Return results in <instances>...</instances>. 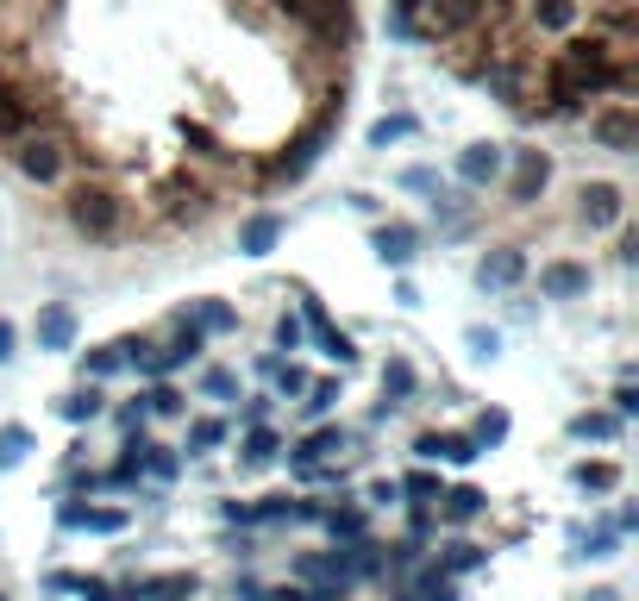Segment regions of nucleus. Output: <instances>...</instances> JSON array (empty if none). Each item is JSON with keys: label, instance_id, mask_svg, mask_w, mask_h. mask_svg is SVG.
Masks as SVG:
<instances>
[{"label": "nucleus", "instance_id": "obj_1", "mask_svg": "<svg viewBox=\"0 0 639 601\" xmlns=\"http://www.w3.org/2000/svg\"><path fill=\"white\" fill-rule=\"evenodd\" d=\"M339 119H345V95H339V100H320V114H313L308 126H301V132H295L289 144H283V151H276L270 163H264V175H270V182H301V175H308L313 163H320L327 138L339 132Z\"/></svg>", "mask_w": 639, "mask_h": 601}, {"label": "nucleus", "instance_id": "obj_2", "mask_svg": "<svg viewBox=\"0 0 639 601\" xmlns=\"http://www.w3.org/2000/svg\"><path fill=\"white\" fill-rule=\"evenodd\" d=\"M63 219H70L88 245H107V238H119V226H126V201H119L107 182H76V189L63 194Z\"/></svg>", "mask_w": 639, "mask_h": 601}, {"label": "nucleus", "instance_id": "obj_3", "mask_svg": "<svg viewBox=\"0 0 639 601\" xmlns=\"http://www.w3.org/2000/svg\"><path fill=\"white\" fill-rule=\"evenodd\" d=\"M7 144H13V163H20V175H32L39 189L63 182V170H70V144H63L57 126H25V132L7 138Z\"/></svg>", "mask_w": 639, "mask_h": 601}, {"label": "nucleus", "instance_id": "obj_4", "mask_svg": "<svg viewBox=\"0 0 639 601\" xmlns=\"http://www.w3.org/2000/svg\"><path fill=\"white\" fill-rule=\"evenodd\" d=\"M477 82H483L496 100H508L514 114H526V100H533V51H508V57H489Z\"/></svg>", "mask_w": 639, "mask_h": 601}, {"label": "nucleus", "instance_id": "obj_5", "mask_svg": "<svg viewBox=\"0 0 639 601\" xmlns=\"http://www.w3.org/2000/svg\"><path fill=\"white\" fill-rule=\"evenodd\" d=\"M414 20H420L426 44H451V39H465V32L483 25V0H426Z\"/></svg>", "mask_w": 639, "mask_h": 601}, {"label": "nucleus", "instance_id": "obj_6", "mask_svg": "<svg viewBox=\"0 0 639 601\" xmlns=\"http://www.w3.org/2000/svg\"><path fill=\"white\" fill-rule=\"evenodd\" d=\"M207 207H213V194H207V182H201V175L175 170V175H163V182H157V214L175 219V226L207 219Z\"/></svg>", "mask_w": 639, "mask_h": 601}, {"label": "nucleus", "instance_id": "obj_7", "mask_svg": "<svg viewBox=\"0 0 639 601\" xmlns=\"http://www.w3.org/2000/svg\"><path fill=\"white\" fill-rule=\"evenodd\" d=\"M589 138H596L601 151L627 157L639 144V107L633 100H596L589 107Z\"/></svg>", "mask_w": 639, "mask_h": 601}, {"label": "nucleus", "instance_id": "obj_8", "mask_svg": "<svg viewBox=\"0 0 639 601\" xmlns=\"http://www.w3.org/2000/svg\"><path fill=\"white\" fill-rule=\"evenodd\" d=\"M508 201L514 207H533L545 189H552V157L545 151H508Z\"/></svg>", "mask_w": 639, "mask_h": 601}, {"label": "nucleus", "instance_id": "obj_9", "mask_svg": "<svg viewBox=\"0 0 639 601\" xmlns=\"http://www.w3.org/2000/svg\"><path fill=\"white\" fill-rule=\"evenodd\" d=\"M577 219L589 233H615L620 219H627V194L620 182H583L577 189Z\"/></svg>", "mask_w": 639, "mask_h": 601}, {"label": "nucleus", "instance_id": "obj_10", "mask_svg": "<svg viewBox=\"0 0 639 601\" xmlns=\"http://www.w3.org/2000/svg\"><path fill=\"white\" fill-rule=\"evenodd\" d=\"M521 25L533 39H564L583 25V0H521Z\"/></svg>", "mask_w": 639, "mask_h": 601}, {"label": "nucleus", "instance_id": "obj_11", "mask_svg": "<svg viewBox=\"0 0 639 601\" xmlns=\"http://www.w3.org/2000/svg\"><path fill=\"white\" fill-rule=\"evenodd\" d=\"M301 326H308L313 339H320V351H327L332 364H345V369L358 364V345H351L345 332L332 326V320H327V308H320V301H313V294H301Z\"/></svg>", "mask_w": 639, "mask_h": 601}, {"label": "nucleus", "instance_id": "obj_12", "mask_svg": "<svg viewBox=\"0 0 639 601\" xmlns=\"http://www.w3.org/2000/svg\"><path fill=\"white\" fill-rule=\"evenodd\" d=\"M521 276H526V251H514V245H489L477 257V289H514Z\"/></svg>", "mask_w": 639, "mask_h": 601}, {"label": "nucleus", "instance_id": "obj_13", "mask_svg": "<svg viewBox=\"0 0 639 601\" xmlns=\"http://www.w3.org/2000/svg\"><path fill=\"white\" fill-rule=\"evenodd\" d=\"M540 294L545 301H577V294H589V264H577V257H552L540 270Z\"/></svg>", "mask_w": 639, "mask_h": 601}, {"label": "nucleus", "instance_id": "obj_14", "mask_svg": "<svg viewBox=\"0 0 639 601\" xmlns=\"http://www.w3.org/2000/svg\"><path fill=\"white\" fill-rule=\"evenodd\" d=\"M502 170H508L502 144H465V151H458V175H465V189H496Z\"/></svg>", "mask_w": 639, "mask_h": 601}, {"label": "nucleus", "instance_id": "obj_15", "mask_svg": "<svg viewBox=\"0 0 639 601\" xmlns=\"http://www.w3.org/2000/svg\"><path fill=\"white\" fill-rule=\"evenodd\" d=\"M370 245H376V257H383L388 270H407V264L420 257V233H414L407 219H388V226H376V238H370Z\"/></svg>", "mask_w": 639, "mask_h": 601}, {"label": "nucleus", "instance_id": "obj_16", "mask_svg": "<svg viewBox=\"0 0 639 601\" xmlns=\"http://www.w3.org/2000/svg\"><path fill=\"white\" fill-rule=\"evenodd\" d=\"M414 451H420V458H433V464H470V458H483L470 432H420V439H414Z\"/></svg>", "mask_w": 639, "mask_h": 601}, {"label": "nucleus", "instance_id": "obj_17", "mask_svg": "<svg viewBox=\"0 0 639 601\" xmlns=\"http://www.w3.org/2000/svg\"><path fill=\"white\" fill-rule=\"evenodd\" d=\"M57 520L70 533H126V507H82V502H63Z\"/></svg>", "mask_w": 639, "mask_h": 601}, {"label": "nucleus", "instance_id": "obj_18", "mask_svg": "<svg viewBox=\"0 0 639 601\" xmlns=\"http://www.w3.org/2000/svg\"><path fill=\"white\" fill-rule=\"evenodd\" d=\"M182 320H189L201 339H226V332H238V313L226 308V301H189V308H182Z\"/></svg>", "mask_w": 639, "mask_h": 601}, {"label": "nucleus", "instance_id": "obj_19", "mask_svg": "<svg viewBox=\"0 0 639 601\" xmlns=\"http://www.w3.org/2000/svg\"><path fill=\"white\" fill-rule=\"evenodd\" d=\"M283 245V214H252L238 226V251L245 257H270Z\"/></svg>", "mask_w": 639, "mask_h": 601}, {"label": "nucleus", "instance_id": "obj_20", "mask_svg": "<svg viewBox=\"0 0 639 601\" xmlns=\"http://www.w3.org/2000/svg\"><path fill=\"white\" fill-rule=\"evenodd\" d=\"M39 345L44 351H70V345H76V313L63 308V301H44V308H39Z\"/></svg>", "mask_w": 639, "mask_h": 601}, {"label": "nucleus", "instance_id": "obj_21", "mask_svg": "<svg viewBox=\"0 0 639 601\" xmlns=\"http://www.w3.org/2000/svg\"><path fill=\"white\" fill-rule=\"evenodd\" d=\"M182 144H189L194 163H207V170H233V151H226V138L207 132V126H182Z\"/></svg>", "mask_w": 639, "mask_h": 601}, {"label": "nucleus", "instance_id": "obj_22", "mask_svg": "<svg viewBox=\"0 0 639 601\" xmlns=\"http://www.w3.org/2000/svg\"><path fill=\"white\" fill-rule=\"evenodd\" d=\"M332 451H345V427H313L301 446H295V464H327Z\"/></svg>", "mask_w": 639, "mask_h": 601}, {"label": "nucleus", "instance_id": "obj_23", "mask_svg": "<svg viewBox=\"0 0 639 601\" xmlns=\"http://www.w3.org/2000/svg\"><path fill=\"white\" fill-rule=\"evenodd\" d=\"M439 502H446L451 526H465V520H477V514L489 507V495H483V489H470V483H458V489H439Z\"/></svg>", "mask_w": 639, "mask_h": 601}, {"label": "nucleus", "instance_id": "obj_24", "mask_svg": "<svg viewBox=\"0 0 639 601\" xmlns=\"http://www.w3.org/2000/svg\"><path fill=\"white\" fill-rule=\"evenodd\" d=\"M100 408H107V395H100L95 383H82L76 395H63V420H70V427H88V420H100Z\"/></svg>", "mask_w": 639, "mask_h": 601}, {"label": "nucleus", "instance_id": "obj_25", "mask_svg": "<svg viewBox=\"0 0 639 601\" xmlns=\"http://www.w3.org/2000/svg\"><path fill=\"white\" fill-rule=\"evenodd\" d=\"M414 388H420L414 364H407V357H388V364H383V401H395V408H402V401L414 395Z\"/></svg>", "mask_w": 639, "mask_h": 601}, {"label": "nucleus", "instance_id": "obj_26", "mask_svg": "<svg viewBox=\"0 0 639 601\" xmlns=\"http://www.w3.org/2000/svg\"><path fill=\"white\" fill-rule=\"evenodd\" d=\"M138 408H145V414H157V420H175V414L189 408V401H182V395H175V388L163 383V376H157V383L145 388V395H138Z\"/></svg>", "mask_w": 639, "mask_h": 601}, {"label": "nucleus", "instance_id": "obj_27", "mask_svg": "<svg viewBox=\"0 0 639 601\" xmlns=\"http://www.w3.org/2000/svg\"><path fill=\"white\" fill-rule=\"evenodd\" d=\"M320 520H327V533L339 545L345 539H364V514H358V507H320Z\"/></svg>", "mask_w": 639, "mask_h": 601}, {"label": "nucleus", "instance_id": "obj_28", "mask_svg": "<svg viewBox=\"0 0 639 601\" xmlns=\"http://www.w3.org/2000/svg\"><path fill=\"white\" fill-rule=\"evenodd\" d=\"M571 476H577V489H589V495H615V489H620V470L615 464H577Z\"/></svg>", "mask_w": 639, "mask_h": 601}, {"label": "nucleus", "instance_id": "obj_29", "mask_svg": "<svg viewBox=\"0 0 639 601\" xmlns=\"http://www.w3.org/2000/svg\"><path fill=\"white\" fill-rule=\"evenodd\" d=\"M489 551L483 545H470V539H451L446 545V564H439V570H446V577H465V570H477V564H483Z\"/></svg>", "mask_w": 639, "mask_h": 601}, {"label": "nucleus", "instance_id": "obj_30", "mask_svg": "<svg viewBox=\"0 0 639 601\" xmlns=\"http://www.w3.org/2000/svg\"><path fill=\"white\" fill-rule=\"evenodd\" d=\"M470 439H477V451H489V446H502V439H508V414H502V408H489V414H477V432H470Z\"/></svg>", "mask_w": 639, "mask_h": 601}, {"label": "nucleus", "instance_id": "obj_31", "mask_svg": "<svg viewBox=\"0 0 639 601\" xmlns=\"http://www.w3.org/2000/svg\"><path fill=\"white\" fill-rule=\"evenodd\" d=\"M276 451H283V439H276L270 427H252V432H245V464H270Z\"/></svg>", "mask_w": 639, "mask_h": 601}, {"label": "nucleus", "instance_id": "obj_32", "mask_svg": "<svg viewBox=\"0 0 639 601\" xmlns=\"http://www.w3.org/2000/svg\"><path fill=\"white\" fill-rule=\"evenodd\" d=\"M114 369H119V345H95V351H82V376H88V383L114 376Z\"/></svg>", "mask_w": 639, "mask_h": 601}, {"label": "nucleus", "instance_id": "obj_33", "mask_svg": "<svg viewBox=\"0 0 639 601\" xmlns=\"http://www.w3.org/2000/svg\"><path fill=\"white\" fill-rule=\"evenodd\" d=\"M25 451H32V432H25V427H0V470H13Z\"/></svg>", "mask_w": 639, "mask_h": 601}, {"label": "nucleus", "instance_id": "obj_34", "mask_svg": "<svg viewBox=\"0 0 639 601\" xmlns=\"http://www.w3.org/2000/svg\"><path fill=\"white\" fill-rule=\"evenodd\" d=\"M407 132H414V119H407V114L376 119V126H370V151H388V144H395V138H407Z\"/></svg>", "mask_w": 639, "mask_h": 601}, {"label": "nucleus", "instance_id": "obj_35", "mask_svg": "<svg viewBox=\"0 0 639 601\" xmlns=\"http://www.w3.org/2000/svg\"><path fill=\"white\" fill-rule=\"evenodd\" d=\"M571 432H577V439H615L620 420H615V414H577V420H571Z\"/></svg>", "mask_w": 639, "mask_h": 601}, {"label": "nucleus", "instance_id": "obj_36", "mask_svg": "<svg viewBox=\"0 0 639 601\" xmlns=\"http://www.w3.org/2000/svg\"><path fill=\"white\" fill-rule=\"evenodd\" d=\"M414 601H458V589H451L446 570H426V577L414 582Z\"/></svg>", "mask_w": 639, "mask_h": 601}, {"label": "nucleus", "instance_id": "obj_37", "mask_svg": "<svg viewBox=\"0 0 639 601\" xmlns=\"http://www.w3.org/2000/svg\"><path fill=\"white\" fill-rule=\"evenodd\" d=\"M308 345V326H301V313H283L276 320V351H301Z\"/></svg>", "mask_w": 639, "mask_h": 601}, {"label": "nucleus", "instance_id": "obj_38", "mask_svg": "<svg viewBox=\"0 0 639 601\" xmlns=\"http://www.w3.org/2000/svg\"><path fill=\"white\" fill-rule=\"evenodd\" d=\"M220 439H226V420H194L189 427V451H213Z\"/></svg>", "mask_w": 639, "mask_h": 601}, {"label": "nucleus", "instance_id": "obj_39", "mask_svg": "<svg viewBox=\"0 0 639 601\" xmlns=\"http://www.w3.org/2000/svg\"><path fill=\"white\" fill-rule=\"evenodd\" d=\"M332 401H339V383H308V401H301V408L320 420V414H332Z\"/></svg>", "mask_w": 639, "mask_h": 601}, {"label": "nucleus", "instance_id": "obj_40", "mask_svg": "<svg viewBox=\"0 0 639 601\" xmlns=\"http://www.w3.org/2000/svg\"><path fill=\"white\" fill-rule=\"evenodd\" d=\"M402 489V495H414V502H433V495H439V476H433V470H414V476H407V483H395Z\"/></svg>", "mask_w": 639, "mask_h": 601}, {"label": "nucleus", "instance_id": "obj_41", "mask_svg": "<svg viewBox=\"0 0 639 601\" xmlns=\"http://www.w3.org/2000/svg\"><path fill=\"white\" fill-rule=\"evenodd\" d=\"M465 345H470V357H496V351H502V332L470 326V332H465Z\"/></svg>", "mask_w": 639, "mask_h": 601}, {"label": "nucleus", "instance_id": "obj_42", "mask_svg": "<svg viewBox=\"0 0 639 601\" xmlns=\"http://www.w3.org/2000/svg\"><path fill=\"white\" fill-rule=\"evenodd\" d=\"M270 376H276V395H308V376H301L295 364H276Z\"/></svg>", "mask_w": 639, "mask_h": 601}, {"label": "nucleus", "instance_id": "obj_43", "mask_svg": "<svg viewBox=\"0 0 639 601\" xmlns=\"http://www.w3.org/2000/svg\"><path fill=\"white\" fill-rule=\"evenodd\" d=\"M138 476H145V470H138V451L126 446V458H119V464H114V476H107V483H114V489H132Z\"/></svg>", "mask_w": 639, "mask_h": 601}, {"label": "nucleus", "instance_id": "obj_44", "mask_svg": "<svg viewBox=\"0 0 639 601\" xmlns=\"http://www.w3.org/2000/svg\"><path fill=\"white\" fill-rule=\"evenodd\" d=\"M70 589H76L82 601H119V595H114V589H107L100 577H70Z\"/></svg>", "mask_w": 639, "mask_h": 601}, {"label": "nucleus", "instance_id": "obj_45", "mask_svg": "<svg viewBox=\"0 0 639 601\" xmlns=\"http://www.w3.org/2000/svg\"><path fill=\"white\" fill-rule=\"evenodd\" d=\"M201 388H207V395H213V401H226V395H233V369H207V376H201Z\"/></svg>", "mask_w": 639, "mask_h": 601}, {"label": "nucleus", "instance_id": "obj_46", "mask_svg": "<svg viewBox=\"0 0 639 601\" xmlns=\"http://www.w3.org/2000/svg\"><path fill=\"white\" fill-rule=\"evenodd\" d=\"M276 13H283V20H308V13H320V7H327V0H270Z\"/></svg>", "mask_w": 639, "mask_h": 601}, {"label": "nucleus", "instance_id": "obj_47", "mask_svg": "<svg viewBox=\"0 0 639 601\" xmlns=\"http://www.w3.org/2000/svg\"><path fill=\"white\" fill-rule=\"evenodd\" d=\"M627 414H639V388H633V383L615 388V420H627Z\"/></svg>", "mask_w": 639, "mask_h": 601}, {"label": "nucleus", "instance_id": "obj_48", "mask_svg": "<svg viewBox=\"0 0 639 601\" xmlns=\"http://www.w3.org/2000/svg\"><path fill=\"white\" fill-rule=\"evenodd\" d=\"M270 420V395H257V401H245V427H264Z\"/></svg>", "mask_w": 639, "mask_h": 601}, {"label": "nucleus", "instance_id": "obj_49", "mask_svg": "<svg viewBox=\"0 0 639 601\" xmlns=\"http://www.w3.org/2000/svg\"><path fill=\"white\" fill-rule=\"evenodd\" d=\"M370 502H376V507H395V502H402V489H395V483H370Z\"/></svg>", "mask_w": 639, "mask_h": 601}, {"label": "nucleus", "instance_id": "obj_50", "mask_svg": "<svg viewBox=\"0 0 639 601\" xmlns=\"http://www.w3.org/2000/svg\"><path fill=\"white\" fill-rule=\"evenodd\" d=\"M13 345H20V332H13L7 320H0V364H13Z\"/></svg>", "mask_w": 639, "mask_h": 601}, {"label": "nucleus", "instance_id": "obj_51", "mask_svg": "<svg viewBox=\"0 0 639 601\" xmlns=\"http://www.w3.org/2000/svg\"><path fill=\"white\" fill-rule=\"evenodd\" d=\"M402 182H407V189H420V194H433V189H439V182H433V170H407Z\"/></svg>", "mask_w": 639, "mask_h": 601}, {"label": "nucleus", "instance_id": "obj_52", "mask_svg": "<svg viewBox=\"0 0 639 601\" xmlns=\"http://www.w3.org/2000/svg\"><path fill=\"white\" fill-rule=\"evenodd\" d=\"M420 7H426V0H388V13H407V20H414Z\"/></svg>", "mask_w": 639, "mask_h": 601}, {"label": "nucleus", "instance_id": "obj_53", "mask_svg": "<svg viewBox=\"0 0 639 601\" xmlns=\"http://www.w3.org/2000/svg\"><path fill=\"white\" fill-rule=\"evenodd\" d=\"M589 601H620L615 589H589Z\"/></svg>", "mask_w": 639, "mask_h": 601}]
</instances>
